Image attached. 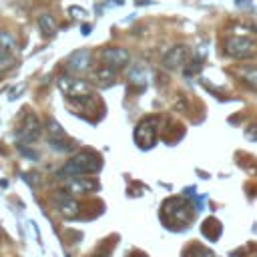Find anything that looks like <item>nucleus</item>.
<instances>
[{
	"label": "nucleus",
	"instance_id": "f257e3e1",
	"mask_svg": "<svg viewBox=\"0 0 257 257\" xmlns=\"http://www.w3.org/2000/svg\"><path fill=\"white\" fill-rule=\"evenodd\" d=\"M102 161L96 153L90 151H80L76 155H72L66 165L62 167V175L64 177H82V175H92L96 171H100Z\"/></svg>",
	"mask_w": 257,
	"mask_h": 257
},
{
	"label": "nucleus",
	"instance_id": "f03ea898",
	"mask_svg": "<svg viewBox=\"0 0 257 257\" xmlns=\"http://www.w3.org/2000/svg\"><path fill=\"white\" fill-rule=\"evenodd\" d=\"M225 52L235 60H247L257 54V44L247 36H229L225 40Z\"/></svg>",
	"mask_w": 257,
	"mask_h": 257
},
{
	"label": "nucleus",
	"instance_id": "7ed1b4c3",
	"mask_svg": "<svg viewBox=\"0 0 257 257\" xmlns=\"http://www.w3.org/2000/svg\"><path fill=\"white\" fill-rule=\"evenodd\" d=\"M40 120L36 118V114L34 112H28L24 118H22V122L18 124V128H16V143L18 145H30V143H34L38 137H40Z\"/></svg>",
	"mask_w": 257,
	"mask_h": 257
},
{
	"label": "nucleus",
	"instance_id": "20e7f679",
	"mask_svg": "<svg viewBox=\"0 0 257 257\" xmlns=\"http://www.w3.org/2000/svg\"><path fill=\"white\" fill-rule=\"evenodd\" d=\"M58 86L60 90L70 96V98H80V96H88L90 94V84L80 80V78H70V76H60L58 78Z\"/></svg>",
	"mask_w": 257,
	"mask_h": 257
},
{
	"label": "nucleus",
	"instance_id": "39448f33",
	"mask_svg": "<svg viewBox=\"0 0 257 257\" xmlns=\"http://www.w3.org/2000/svg\"><path fill=\"white\" fill-rule=\"evenodd\" d=\"M189 60H191V48L185 44H177V46L169 48V52L165 54L163 66L169 70H175V68H181L183 64H187Z\"/></svg>",
	"mask_w": 257,
	"mask_h": 257
},
{
	"label": "nucleus",
	"instance_id": "423d86ee",
	"mask_svg": "<svg viewBox=\"0 0 257 257\" xmlns=\"http://www.w3.org/2000/svg\"><path fill=\"white\" fill-rule=\"evenodd\" d=\"M100 58L104 62V66H110V68H122L128 64L131 60V54L126 48H120V46H110V48H104L100 52Z\"/></svg>",
	"mask_w": 257,
	"mask_h": 257
},
{
	"label": "nucleus",
	"instance_id": "0eeeda50",
	"mask_svg": "<svg viewBox=\"0 0 257 257\" xmlns=\"http://www.w3.org/2000/svg\"><path fill=\"white\" fill-rule=\"evenodd\" d=\"M54 201H56V209H58V213H60L62 217H76V215H78L80 205H78L76 199H72V195H70L68 191H60V193L54 197Z\"/></svg>",
	"mask_w": 257,
	"mask_h": 257
},
{
	"label": "nucleus",
	"instance_id": "6e6552de",
	"mask_svg": "<svg viewBox=\"0 0 257 257\" xmlns=\"http://www.w3.org/2000/svg\"><path fill=\"white\" fill-rule=\"evenodd\" d=\"M66 191L68 193H88V191H94L98 189V183L88 179V177H68V181L64 183Z\"/></svg>",
	"mask_w": 257,
	"mask_h": 257
},
{
	"label": "nucleus",
	"instance_id": "1a4fd4ad",
	"mask_svg": "<svg viewBox=\"0 0 257 257\" xmlns=\"http://www.w3.org/2000/svg\"><path fill=\"white\" fill-rule=\"evenodd\" d=\"M90 64V52L86 48H78L68 56V70L72 72H84Z\"/></svg>",
	"mask_w": 257,
	"mask_h": 257
},
{
	"label": "nucleus",
	"instance_id": "9d476101",
	"mask_svg": "<svg viewBox=\"0 0 257 257\" xmlns=\"http://www.w3.org/2000/svg\"><path fill=\"white\" fill-rule=\"evenodd\" d=\"M165 209L169 211V215H171L173 219H179L181 223H189V221L193 219L191 205H189V203H185V201H181V199H179V207H177V209H173L169 203H165Z\"/></svg>",
	"mask_w": 257,
	"mask_h": 257
},
{
	"label": "nucleus",
	"instance_id": "9b49d317",
	"mask_svg": "<svg viewBox=\"0 0 257 257\" xmlns=\"http://www.w3.org/2000/svg\"><path fill=\"white\" fill-rule=\"evenodd\" d=\"M38 28H40V32L44 36L50 38V36L56 34V20L48 12H42V14H38Z\"/></svg>",
	"mask_w": 257,
	"mask_h": 257
},
{
	"label": "nucleus",
	"instance_id": "f8f14e48",
	"mask_svg": "<svg viewBox=\"0 0 257 257\" xmlns=\"http://www.w3.org/2000/svg\"><path fill=\"white\" fill-rule=\"evenodd\" d=\"M0 52H6V54L16 52V40L6 30H0Z\"/></svg>",
	"mask_w": 257,
	"mask_h": 257
},
{
	"label": "nucleus",
	"instance_id": "ddd939ff",
	"mask_svg": "<svg viewBox=\"0 0 257 257\" xmlns=\"http://www.w3.org/2000/svg\"><path fill=\"white\" fill-rule=\"evenodd\" d=\"M239 76L245 80V84H249L251 88L257 90V68L255 66H245L239 70Z\"/></svg>",
	"mask_w": 257,
	"mask_h": 257
},
{
	"label": "nucleus",
	"instance_id": "4468645a",
	"mask_svg": "<svg viewBox=\"0 0 257 257\" xmlns=\"http://www.w3.org/2000/svg\"><path fill=\"white\" fill-rule=\"evenodd\" d=\"M92 78H94V80H100V82H108V80L114 78V68L102 64L100 68H96V70L92 72Z\"/></svg>",
	"mask_w": 257,
	"mask_h": 257
},
{
	"label": "nucleus",
	"instance_id": "2eb2a0df",
	"mask_svg": "<svg viewBox=\"0 0 257 257\" xmlns=\"http://www.w3.org/2000/svg\"><path fill=\"white\" fill-rule=\"evenodd\" d=\"M185 257H215V255H213L209 249L201 247V245H193V247H189V249H187Z\"/></svg>",
	"mask_w": 257,
	"mask_h": 257
},
{
	"label": "nucleus",
	"instance_id": "dca6fc26",
	"mask_svg": "<svg viewBox=\"0 0 257 257\" xmlns=\"http://www.w3.org/2000/svg\"><path fill=\"white\" fill-rule=\"evenodd\" d=\"M12 64H14V56L12 54H6V52H0V72L8 70Z\"/></svg>",
	"mask_w": 257,
	"mask_h": 257
},
{
	"label": "nucleus",
	"instance_id": "f3484780",
	"mask_svg": "<svg viewBox=\"0 0 257 257\" xmlns=\"http://www.w3.org/2000/svg\"><path fill=\"white\" fill-rule=\"evenodd\" d=\"M197 70H201V62H197V60H189V62L185 64V74H187V76L195 74Z\"/></svg>",
	"mask_w": 257,
	"mask_h": 257
},
{
	"label": "nucleus",
	"instance_id": "a211bd4d",
	"mask_svg": "<svg viewBox=\"0 0 257 257\" xmlns=\"http://www.w3.org/2000/svg\"><path fill=\"white\" fill-rule=\"evenodd\" d=\"M92 257H108V255H106V253H94Z\"/></svg>",
	"mask_w": 257,
	"mask_h": 257
}]
</instances>
